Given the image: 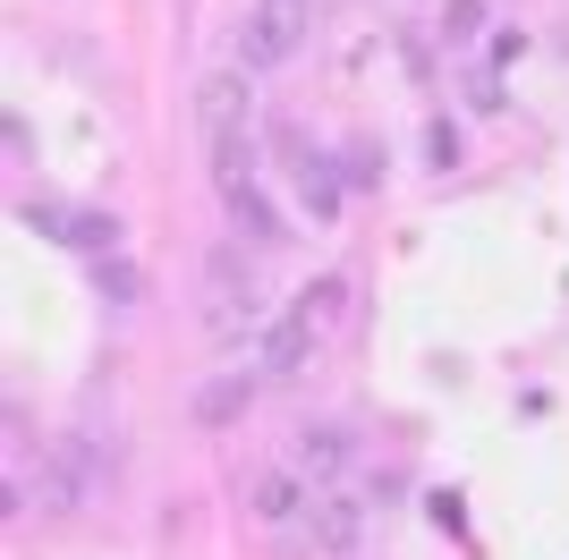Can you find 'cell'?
<instances>
[{"instance_id":"8992f818","label":"cell","mask_w":569,"mask_h":560,"mask_svg":"<svg viewBox=\"0 0 569 560\" xmlns=\"http://www.w3.org/2000/svg\"><path fill=\"white\" fill-rule=\"evenodd\" d=\"M256 366L272 373V382H298V373L315 366V323H307V314H281V323L263 331V349H256Z\"/></svg>"},{"instance_id":"5bb4252c","label":"cell","mask_w":569,"mask_h":560,"mask_svg":"<svg viewBox=\"0 0 569 560\" xmlns=\"http://www.w3.org/2000/svg\"><path fill=\"white\" fill-rule=\"evenodd\" d=\"M340 306H349V289H340V280H315V289H307V306H298V314H307V323L323 331V323H340Z\"/></svg>"},{"instance_id":"2e32d148","label":"cell","mask_w":569,"mask_h":560,"mask_svg":"<svg viewBox=\"0 0 569 560\" xmlns=\"http://www.w3.org/2000/svg\"><path fill=\"white\" fill-rule=\"evenodd\" d=\"M382 179V144H349V187H375Z\"/></svg>"},{"instance_id":"7c38bea8","label":"cell","mask_w":569,"mask_h":560,"mask_svg":"<svg viewBox=\"0 0 569 560\" xmlns=\"http://www.w3.org/2000/svg\"><path fill=\"white\" fill-rule=\"evenodd\" d=\"M433 34H442V51H468L476 34H485V0H442V26H433Z\"/></svg>"},{"instance_id":"6da1fadb","label":"cell","mask_w":569,"mask_h":560,"mask_svg":"<svg viewBox=\"0 0 569 560\" xmlns=\"http://www.w3.org/2000/svg\"><path fill=\"white\" fill-rule=\"evenodd\" d=\"M247 119H256V93H247V77H204V93H196V128H204V144H213V179L221 170H247Z\"/></svg>"},{"instance_id":"52a82bcc","label":"cell","mask_w":569,"mask_h":560,"mask_svg":"<svg viewBox=\"0 0 569 560\" xmlns=\"http://www.w3.org/2000/svg\"><path fill=\"white\" fill-rule=\"evenodd\" d=\"M221 204H230V221H238L247 238H263V247H272V238H289V230H281V212L263 204L256 170H221Z\"/></svg>"},{"instance_id":"30bf717a","label":"cell","mask_w":569,"mask_h":560,"mask_svg":"<svg viewBox=\"0 0 569 560\" xmlns=\"http://www.w3.org/2000/svg\"><path fill=\"white\" fill-rule=\"evenodd\" d=\"M289 170H298V204H307L315 221H332V212H340V196H349V170H332L323 153H298Z\"/></svg>"},{"instance_id":"7a4b0ae2","label":"cell","mask_w":569,"mask_h":560,"mask_svg":"<svg viewBox=\"0 0 569 560\" xmlns=\"http://www.w3.org/2000/svg\"><path fill=\"white\" fill-rule=\"evenodd\" d=\"M307 43V0H256L238 18V69H281Z\"/></svg>"},{"instance_id":"3957f363","label":"cell","mask_w":569,"mask_h":560,"mask_svg":"<svg viewBox=\"0 0 569 560\" xmlns=\"http://www.w3.org/2000/svg\"><path fill=\"white\" fill-rule=\"evenodd\" d=\"M289 467H298L315 492H332L340 476L357 467V433H349V424H298V442H289Z\"/></svg>"},{"instance_id":"ba28073f","label":"cell","mask_w":569,"mask_h":560,"mask_svg":"<svg viewBox=\"0 0 569 560\" xmlns=\"http://www.w3.org/2000/svg\"><path fill=\"white\" fill-rule=\"evenodd\" d=\"M86 492H94V450L60 442V450H51V467H43V501H51V510H77Z\"/></svg>"},{"instance_id":"277c9868","label":"cell","mask_w":569,"mask_h":560,"mask_svg":"<svg viewBox=\"0 0 569 560\" xmlns=\"http://www.w3.org/2000/svg\"><path fill=\"white\" fill-rule=\"evenodd\" d=\"M307 543H315V552H332V560H349L357 543H366V501H349V492H315Z\"/></svg>"},{"instance_id":"9c48e42d","label":"cell","mask_w":569,"mask_h":560,"mask_svg":"<svg viewBox=\"0 0 569 560\" xmlns=\"http://www.w3.org/2000/svg\"><path fill=\"white\" fill-rule=\"evenodd\" d=\"M119 238H128V230H119V212H94V204H69V212H60V247H77V256H119Z\"/></svg>"},{"instance_id":"5b68a950","label":"cell","mask_w":569,"mask_h":560,"mask_svg":"<svg viewBox=\"0 0 569 560\" xmlns=\"http://www.w3.org/2000/svg\"><path fill=\"white\" fill-rule=\"evenodd\" d=\"M247 510H256L263 527H289V518H307V510H315V484L298 476V467H263L256 484H247Z\"/></svg>"},{"instance_id":"4fadbf2b","label":"cell","mask_w":569,"mask_h":560,"mask_svg":"<svg viewBox=\"0 0 569 560\" xmlns=\"http://www.w3.org/2000/svg\"><path fill=\"white\" fill-rule=\"evenodd\" d=\"M94 289H102L111 306H128V298H144V272H137V263H119V256H102V263H94Z\"/></svg>"},{"instance_id":"9a60e30c","label":"cell","mask_w":569,"mask_h":560,"mask_svg":"<svg viewBox=\"0 0 569 560\" xmlns=\"http://www.w3.org/2000/svg\"><path fill=\"white\" fill-rule=\"evenodd\" d=\"M426 153H433V170L459 162V128H451V119H433V128H426Z\"/></svg>"},{"instance_id":"8fae6325","label":"cell","mask_w":569,"mask_h":560,"mask_svg":"<svg viewBox=\"0 0 569 560\" xmlns=\"http://www.w3.org/2000/svg\"><path fill=\"white\" fill-rule=\"evenodd\" d=\"M247 399H256L247 373H213V382L196 391V424H238V417H247Z\"/></svg>"}]
</instances>
